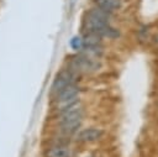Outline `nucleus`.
<instances>
[{"instance_id": "10", "label": "nucleus", "mask_w": 158, "mask_h": 157, "mask_svg": "<svg viewBox=\"0 0 158 157\" xmlns=\"http://www.w3.org/2000/svg\"><path fill=\"white\" fill-rule=\"evenodd\" d=\"M157 108H158V100H157Z\"/></svg>"}, {"instance_id": "6", "label": "nucleus", "mask_w": 158, "mask_h": 157, "mask_svg": "<svg viewBox=\"0 0 158 157\" xmlns=\"http://www.w3.org/2000/svg\"><path fill=\"white\" fill-rule=\"evenodd\" d=\"M81 120H83V116H79V117H73V119H65V120H60L58 122V127H59V131L68 135V134H73L75 132L80 124H81Z\"/></svg>"}, {"instance_id": "3", "label": "nucleus", "mask_w": 158, "mask_h": 157, "mask_svg": "<svg viewBox=\"0 0 158 157\" xmlns=\"http://www.w3.org/2000/svg\"><path fill=\"white\" fill-rule=\"evenodd\" d=\"M79 91H80V88L74 83V84H70L69 87L64 88L62 91H59L57 95H56V104H57V110L60 111L63 109H67L77 103H79Z\"/></svg>"}, {"instance_id": "7", "label": "nucleus", "mask_w": 158, "mask_h": 157, "mask_svg": "<svg viewBox=\"0 0 158 157\" xmlns=\"http://www.w3.org/2000/svg\"><path fill=\"white\" fill-rule=\"evenodd\" d=\"M85 16L91 17V19H95V20H99V21H102V22H109V23H111V20L114 17L112 12H109V11L101 9V7L95 6V5L86 11Z\"/></svg>"}, {"instance_id": "2", "label": "nucleus", "mask_w": 158, "mask_h": 157, "mask_svg": "<svg viewBox=\"0 0 158 157\" xmlns=\"http://www.w3.org/2000/svg\"><path fill=\"white\" fill-rule=\"evenodd\" d=\"M68 68L75 73H93L100 68V63L98 59L89 56H75L70 58L68 63Z\"/></svg>"}, {"instance_id": "8", "label": "nucleus", "mask_w": 158, "mask_h": 157, "mask_svg": "<svg viewBox=\"0 0 158 157\" xmlns=\"http://www.w3.org/2000/svg\"><path fill=\"white\" fill-rule=\"evenodd\" d=\"M46 157H72V150L63 145H56L46 151Z\"/></svg>"}, {"instance_id": "9", "label": "nucleus", "mask_w": 158, "mask_h": 157, "mask_svg": "<svg viewBox=\"0 0 158 157\" xmlns=\"http://www.w3.org/2000/svg\"><path fill=\"white\" fill-rule=\"evenodd\" d=\"M94 1V5L98 6V7H101L109 12H115L117 10L121 9V5H122V1L121 0H93Z\"/></svg>"}, {"instance_id": "5", "label": "nucleus", "mask_w": 158, "mask_h": 157, "mask_svg": "<svg viewBox=\"0 0 158 157\" xmlns=\"http://www.w3.org/2000/svg\"><path fill=\"white\" fill-rule=\"evenodd\" d=\"M104 135V131L98 127H86L78 132L77 140L83 143H91L95 141H99Z\"/></svg>"}, {"instance_id": "4", "label": "nucleus", "mask_w": 158, "mask_h": 157, "mask_svg": "<svg viewBox=\"0 0 158 157\" xmlns=\"http://www.w3.org/2000/svg\"><path fill=\"white\" fill-rule=\"evenodd\" d=\"M77 73L73 72L72 69H64V70H60L56 79L53 80V84H52V94L53 95H57L59 91H62L64 88L69 87L70 84H74L75 83V75Z\"/></svg>"}, {"instance_id": "1", "label": "nucleus", "mask_w": 158, "mask_h": 157, "mask_svg": "<svg viewBox=\"0 0 158 157\" xmlns=\"http://www.w3.org/2000/svg\"><path fill=\"white\" fill-rule=\"evenodd\" d=\"M84 28L86 32L98 35L101 38L106 37V38L114 40L120 36V31L116 27H114L111 23L102 22V21L95 20V19H91L88 16H85V19H84Z\"/></svg>"}]
</instances>
